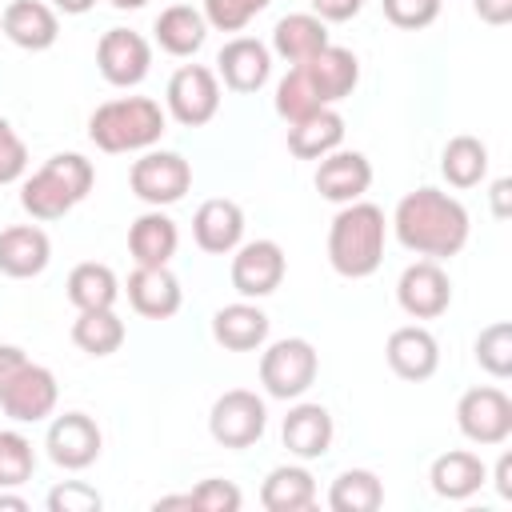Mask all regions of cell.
Here are the masks:
<instances>
[{
    "mask_svg": "<svg viewBox=\"0 0 512 512\" xmlns=\"http://www.w3.org/2000/svg\"><path fill=\"white\" fill-rule=\"evenodd\" d=\"M472 8H476V16H480L484 24H492V28H504V24L512 20V0H472Z\"/></svg>",
    "mask_w": 512,
    "mask_h": 512,
    "instance_id": "45",
    "label": "cell"
},
{
    "mask_svg": "<svg viewBox=\"0 0 512 512\" xmlns=\"http://www.w3.org/2000/svg\"><path fill=\"white\" fill-rule=\"evenodd\" d=\"M316 368H320L316 348L304 336H284V340L264 348V356H260V384L276 400H296V396H304L312 388Z\"/></svg>",
    "mask_w": 512,
    "mask_h": 512,
    "instance_id": "4",
    "label": "cell"
},
{
    "mask_svg": "<svg viewBox=\"0 0 512 512\" xmlns=\"http://www.w3.org/2000/svg\"><path fill=\"white\" fill-rule=\"evenodd\" d=\"M152 512H192V496L184 492V496H160L156 504H152Z\"/></svg>",
    "mask_w": 512,
    "mask_h": 512,
    "instance_id": "49",
    "label": "cell"
},
{
    "mask_svg": "<svg viewBox=\"0 0 512 512\" xmlns=\"http://www.w3.org/2000/svg\"><path fill=\"white\" fill-rule=\"evenodd\" d=\"M272 0H204V20L220 32H240L252 16H260Z\"/></svg>",
    "mask_w": 512,
    "mask_h": 512,
    "instance_id": "39",
    "label": "cell"
},
{
    "mask_svg": "<svg viewBox=\"0 0 512 512\" xmlns=\"http://www.w3.org/2000/svg\"><path fill=\"white\" fill-rule=\"evenodd\" d=\"M56 376L44 364H24L4 388H0V408L12 420H44L56 408Z\"/></svg>",
    "mask_w": 512,
    "mask_h": 512,
    "instance_id": "14",
    "label": "cell"
},
{
    "mask_svg": "<svg viewBox=\"0 0 512 512\" xmlns=\"http://www.w3.org/2000/svg\"><path fill=\"white\" fill-rule=\"evenodd\" d=\"M340 140H344V116L332 104L288 124V152L296 160H320V156L336 152Z\"/></svg>",
    "mask_w": 512,
    "mask_h": 512,
    "instance_id": "21",
    "label": "cell"
},
{
    "mask_svg": "<svg viewBox=\"0 0 512 512\" xmlns=\"http://www.w3.org/2000/svg\"><path fill=\"white\" fill-rule=\"evenodd\" d=\"M328 504H332V512H376L384 504V484L368 468H348L332 480Z\"/></svg>",
    "mask_w": 512,
    "mask_h": 512,
    "instance_id": "33",
    "label": "cell"
},
{
    "mask_svg": "<svg viewBox=\"0 0 512 512\" xmlns=\"http://www.w3.org/2000/svg\"><path fill=\"white\" fill-rule=\"evenodd\" d=\"M280 436H284V448L300 460L324 456L332 444V412L324 404H296V408H288Z\"/></svg>",
    "mask_w": 512,
    "mask_h": 512,
    "instance_id": "23",
    "label": "cell"
},
{
    "mask_svg": "<svg viewBox=\"0 0 512 512\" xmlns=\"http://www.w3.org/2000/svg\"><path fill=\"white\" fill-rule=\"evenodd\" d=\"M188 496H192V512H236L240 508V488L220 476L200 480Z\"/></svg>",
    "mask_w": 512,
    "mask_h": 512,
    "instance_id": "40",
    "label": "cell"
},
{
    "mask_svg": "<svg viewBox=\"0 0 512 512\" xmlns=\"http://www.w3.org/2000/svg\"><path fill=\"white\" fill-rule=\"evenodd\" d=\"M112 4H116V8H144L148 0H112Z\"/></svg>",
    "mask_w": 512,
    "mask_h": 512,
    "instance_id": "52",
    "label": "cell"
},
{
    "mask_svg": "<svg viewBox=\"0 0 512 512\" xmlns=\"http://www.w3.org/2000/svg\"><path fill=\"white\" fill-rule=\"evenodd\" d=\"M456 424L472 444H504L512 436V400L496 384L468 388L456 404Z\"/></svg>",
    "mask_w": 512,
    "mask_h": 512,
    "instance_id": "7",
    "label": "cell"
},
{
    "mask_svg": "<svg viewBox=\"0 0 512 512\" xmlns=\"http://www.w3.org/2000/svg\"><path fill=\"white\" fill-rule=\"evenodd\" d=\"M72 344L88 356H112L124 344V320L112 308H84L72 320Z\"/></svg>",
    "mask_w": 512,
    "mask_h": 512,
    "instance_id": "32",
    "label": "cell"
},
{
    "mask_svg": "<svg viewBox=\"0 0 512 512\" xmlns=\"http://www.w3.org/2000/svg\"><path fill=\"white\" fill-rule=\"evenodd\" d=\"M396 300L412 320H436L452 304V280L440 268V260H416L396 280Z\"/></svg>",
    "mask_w": 512,
    "mask_h": 512,
    "instance_id": "10",
    "label": "cell"
},
{
    "mask_svg": "<svg viewBox=\"0 0 512 512\" xmlns=\"http://www.w3.org/2000/svg\"><path fill=\"white\" fill-rule=\"evenodd\" d=\"M32 472H36L32 440L12 428H0V488H20L24 480H32Z\"/></svg>",
    "mask_w": 512,
    "mask_h": 512,
    "instance_id": "36",
    "label": "cell"
},
{
    "mask_svg": "<svg viewBox=\"0 0 512 512\" xmlns=\"http://www.w3.org/2000/svg\"><path fill=\"white\" fill-rule=\"evenodd\" d=\"M8 132H16V128H12V124H8V120H4V116H0V140H4V136H8Z\"/></svg>",
    "mask_w": 512,
    "mask_h": 512,
    "instance_id": "53",
    "label": "cell"
},
{
    "mask_svg": "<svg viewBox=\"0 0 512 512\" xmlns=\"http://www.w3.org/2000/svg\"><path fill=\"white\" fill-rule=\"evenodd\" d=\"M20 204H24V212H28L32 220H60L76 200H72V192H68L48 168H40V172H32V176L20 184Z\"/></svg>",
    "mask_w": 512,
    "mask_h": 512,
    "instance_id": "34",
    "label": "cell"
},
{
    "mask_svg": "<svg viewBox=\"0 0 512 512\" xmlns=\"http://www.w3.org/2000/svg\"><path fill=\"white\" fill-rule=\"evenodd\" d=\"M100 492L84 480H64L48 492V512H100Z\"/></svg>",
    "mask_w": 512,
    "mask_h": 512,
    "instance_id": "42",
    "label": "cell"
},
{
    "mask_svg": "<svg viewBox=\"0 0 512 512\" xmlns=\"http://www.w3.org/2000/svg\"><path fill=\"white\" fill-rule=\"evenodd\" d=\"M264 424H268V408L248 388H228L224 396H216V404L208 412V432L224 448H248V444H256L264 436Z\"/></svg>",
    "mask_w": 512,
    "mask_h": 512,
    "instance_id": "5",
    "label": "cell"
},
{
    "mask_svg": "<svg viewBox=\"0 0 512 512\" xmlns=\"http://www.w3.org/2000/svg\"><path fill=\"white\" fill-rule=\"evenodd\" d=\"M288 272V260H284V248L276 240H248V244H236V256H232V288L244 296V300H260L268 292L280 288Z\"/></svg>",
    "mask_w": 512,
    "mask_h": 512,
    "instance_id": "11",
    "label": "cell"
},
{
    "mask_svg": "<svg viewBox=\"0 0 512 512\" xmlns=\"http://www.w3.org/2000/svg\"><path fill=\"white\" fill-rule=\"evenodd\" d=\"M364 8V0H312V16H320L324 24H344Z\"/></svg>",
    "mask_w": 512,
    "mask_h": 512,
    "instance_id": "44",
    "label": "cell"
},
{
    "mask_svg": "<svg viewBox=\"0 0 512 512\" xmlns=\"http://www.w3.org/2000/svg\"><path fill=\"white\" fill-rule=\"evenodd\" d=\"M24 168H28V148H24V140H20L16 132H8V136L0 140V184L20 180Z\"/></svg>",
    "mask_w": 512,
    "mask_h": 512,
    "instance_id": "43",
    "label": "cell"
},
{
    "mask_svg": "<svg viewBox=\"0 0 512 512\" xmlns=\"http://www.w3.org/2000/svg\"><path fill=\"white\" fill-rule=\"evenodd\" d=\"M52 260V240L36 224H12L0 228V272L12 280H32L48 268Z\"/></svg>",
    "mask_w": 512,
    "mask_h": 512,
    "instance_id": "18",
    "label": "cell"
},
{
    "mask_svg": "<svg viewBox=\"0 0 512 512\" xmlns=\"http://www.w3.org/2000/svg\"><path fill=\"white\" fill-rule=\"evenodd\" d=\"M28 364V356H24V348H16V344H0V388L20 372Z\"/></svg>",
    "mask_w": 512,
    "mask_h": 512,
    "instance_id": "46",
    "label": "cell"
},
{
    "mask_svg": "<svg viewBox=\"0 0 512 512\" xmlns=\"http://www.w3.org/2000/svg\"><path fill=\"white\" fill-rule=\"evenodd\" d=\"M508 200H512V180H508V176H500V180L492 184V212H496L500 220L512 212V204H508Z\"/></svg>",
    "mask_w": 512,
    "mask_h": 512,
    "instance_id": "47",
    "label": "cell"
},
{
    "mask_svg": "<svg viewBox=\"0 0 512 512\" xmlns=\"http://www.w3.org/2000/svg\"><path fill=\"white\" fill-rule=\"evenodd\" d=\"M384 260V212L368 200H352L332 216L328 228V264L348 276L364 280Z\"/></svg>",
    "mask_w": 512,
    "mask_h": 512,
    "instance_id": "2",
    "label": "cell"
},
{
    "mask_svg": "<svg viewBox=\"0 0 512 512\" xmlns=\"http://www.w3.org/2000/svg\"><path fill=\"white\" fill-rule=\"evenodd\" d=\"M312 184H316V192H320L324 200H332V204H352V200H360V196L368 192V184H372V164H368L364 152H340V148H336V152L320 156V168H316Z\"/></svg>",
    "mask_w": 512,
    "mask_h": 512,
    "instance_id": "15",
    "label": "cell"
},
{
    "mask_svg": "<svg viewBox=\"0 0 512 512\" xmlns=\"http://www.w3.org/2000/svg\"><path fill=\"white\" fill-rule=\"evenodd\" d=\"M152 32H156V44H160L168 56H192V52H200V44H204V36H208V20H204V12H196L192 4H168V8L156 16Z\"/></svg>",
    "mask_w": 512,
    "mask_h": 512,
    "instance_id": "27",
    "label": "cell"
},
{
    "mask_svg": "<svg viewBox=\"0 0 512 512\" xmlns=\"http://www.w3.org/2000/svg\"><path fill=\"white\" fill-rule=\"evenodd\" d=\"M96 0H52V8L56 12H68V16H80V12H88Z\"/></svg>",
    "mask_w": 512,
    "mask_h": 512,
    "instance_id": "50",
    "label": "cell"
},
{
    "mask_svg": "<svg viewBox=\"0 0 512 512\" xmlns=\"http://www.w3.org/2000/svg\"><path fill=\"white\" fill-rule=\"evenodd\" d=\"M428 480H432V492L444 496V500H464L472 496L484 480H488V468L476 452L468 448H452V452H440L428 468Z\"/></svg>",
    "mask_w": 512,
    "mask_h": 512,
    "instance_id": "25",
    "label": "cell"
},
{
    "mask_svg": "<svg viewBox=\"0 0 512 512\" xmlns=\"http://www.w3.org/2000/svg\"><path fill=\"white\" fill-rule=\"evenodd\" d=\"M0 32H4L16 48L44 52V48L56 44L60 20H56V8L44 4V0H12V4L0 12Z\"/></svg>",
    "mask_w": 512,
    "mask_h": 512,
    "instance_id": "17",
    "label": "cell"
},
{
    "mask_svg": "<svg viewBox=\"0 0 512 512\" xmlns=\"http://www.w3.org/2000/svg\"><path fill=\"white\" fill-rule=\"evenodd\" d=\"M128 304L148 320H168L180 312V280L168 264H136L128 276Z\"/></svg>",
    "mask_w": 512,
    "mask_h": 512,
    "instance_id": "19",
    "label": "cell"
},
{
    "mask_svg": "<svg viewBox=\"0 0 512 512\" xmlns=\"http://www.w3.org/2000/svg\"><path fill=\"white\" fill-rule=\"evenodd\" d=\"M316 108H328V104L320 100V92H316L308 68H304V64H292V68L284 72V80L276 84V112L292 124V120H300V116H308V112H316Z\"/></svg>",
    "mask_w": 512,
    "mask_h": 512,
    "instance_id": "35",
    "label": "cell"
},
{
    "mask_svg": "<svg viewBox=\"0 0 512 512\" xmlns=\"http://www.w3.org/2000/svg\"><path fill=\"white\" fill-rule=\"evenodd\" d=\"M216 76L232 92H260L272 76V52L256 36H232L216 52Z\"/></svg>",
    "mask_w": 512,
    "mask_h": 512,
    "instance_id": "13",
    "label": "cell"
},
{
    "mask_svg": "<svg viewBox=\"0 0 512 512\" xmlns=\"http://www.w3.org/2000/svg\"><path fill=\"white\" fill-rule=\"evenodd\" d=\"M96 68L112 88H136L152 68V44L132 28H108L96 44Z\"/></svg>",
    "mask_w": 512,
    "mask_h": 512,
    "instance_id": "9",
    "label": "cell"
},
{
    "mask_svg": "<svg viewBox=\"0 0 512 512\" xmlns=\"http://www.w3.org/2000/svg\"><path fill=\"white\" fill-rule=\"evenodd\" d=\"M304 68H308V76H312V84H316L324 104H336V100L352 96V88L360 84V60H356V52H348L340 44L320 48L312 60H304Z\"/></svg>",
    "mask_w": 512,
    "mask_h": 512,
    "instance_id": "24",
    "label": "cell"
},
{
    "mask_svg": "<svg viewBox=\"0 0 512 512\" xmlns=\"http://www.w3.org/2000/svg\"><path fill=\"white\" fill-rule=\"evenodd\" d=\"M180 244V232H176V220L164 216L160 208L152 212H140L128 228V252L136 264H168L172 252Z\"/></svg>",
    "mask_w": 512,
    "mask_h": 512,
    "instance_id": "26",
    "label": "cell"
},
{
    "mask_svg": "<svg viewBox=\"0 0 512 512\" xmlns=\"http://www.w3.org/2000/svg\"><path fill=\"white\" fill-rule=\"evenodd\" d=\"M168 112L184 128H200L220 108V76L204 64H180L168 80Z\"/></svg>",
    "mask_w": 512,
    "mask_h": 512,
    "instance_id": "6",
    "label": "cell"
},
{
    "mask_svg": "<svg viewBox=\"0 0 512 512\" xmlns=\"http://www.w3.org/2000/svg\"><path fill=\"white\" fill-rule=\"evenodd\" d=\"M120 296V280L108 264L100 260H84L68 272V300L84 312V308H112Z\"/></svg>",
    "mask_w": 512,
    "mask_h": 512,
    "instance_id": "31",
    "label": "cell"
},
{
    "mask_svg": "<svg viewBox=\"0 0 512 512\" xmlns=\"http://www.w3.org/2000/svg\"><path fill=\"white\" fill-rule=\"evenodd\" d=\"M128 184L144 204L164 208V204L184 200V192L192 188V168H188V160L180 152H144L132 164Z\"/></svg>",
    "mask_w": 512,
    "mask_h": 512,
    "instance_id": "8",
    "label": "cell"
},
{
    "mask_svg": "<svg viewBox=\"0 0 512 512\" xmlns=\"http://www.w3.org/2000/svg\"><path fill=\"white\" fill-rule=\"evenodd\" d=\"M192 240L212 252V256H224V252H236V244L244 240V212L236 200H224V196H212L196 208L192 216Z\"/></svg>",
    "mask_w": 512,
    "mask_h": 512,
    "instance_id": "20",
    "label": "cell"
},
{
    "mask_svg": "<svg viewBox=\"0 0 512 512\" xmlns=\"http://www.w3.org/2000/svg\"><path fill=\"white\" fill-rule=\"evenodd\" d=\"M476 364L496 380L512 376V324L508 320H496L476 336Z\"/></svg>",
    "mask_w": 512,
    "mask_h": 512,
    "instance_id": "37",
    "label": "cell"
},
{
    "mask_svg": "<svg viewBox=\"0 0 512 512\" xmlns=\"http://www.w3.org/2000/svg\"><path fill=\"white\" fill-rule=\"evenodd\" d=\"M164 132V112L152 96H120L104 100L88 116V136L100 152H140L152 148Z\"/></svg>",
    "mask_w": 512,
    "mask_h": 512,
    "instance_id": "3",
    "label": "cell"
},
{
    "mask_svg": "<svg viewBox=\"0 0 512 512\" xmlns=\"http://www.w3.org/2000/svg\"><path fill=\"white\" fill-rule=\"evenodd\" d=\"M492 480H496V492H500L504 500H512V456H508V452L496 460V472H492Z\"/></svg>",
    "mask_w": 512,
    "mask_h": 512,
    "instance_id": "48",
    "label": "cell"
},
{
    "mask_svg": "<svg viewBox=\"0 0 512 512\" xmlns=\"http://www.w3.org/2000/svg\"><path fill=\"white\" fill-rule=\"evenodd\" d=\"M440 172L452 188H476L488 176V144L480 136H452L440 152Z\"/></svg>",
    "mask_w": 512,
    "mask_h": 512,
    "instance_id": "30",
    "label": "cell"
},
{
    "mask_svg": "<svg viewBox=\"0 0 512 512\" xmlns=\"http://www.w3.org/2000/svg\"><path fill=\"white\" fill-rule=\"evenodd\" d=\"M272 48H276L288 64H304V60H312L320 48H328V28H324V20L312 16V12L280 16L276 28H272Z\"/></svg>",
    "mask_w": 512,
    "mask_h": 512,
    "instance_id": "28",
    "label": "cell"
},
{
    "mask_svg": "<svg viewBox=\"0 0 512 512\" xmlns=\"http://www.w3.org/2000/svg\"><path fill=\"white\" fill-rule=\"evenodd\" d=\"M212 336L220 348L228 352H252L268 340V316L264 308H256L252 300H236V304H224L216 316H212Z\"/></svg>",
    "mask_w": 512,
    "mask_h": 512,
    "instance_id": "22",
    "label": "cell"
},
{
    "mask_svg": "<svg viewBox=\"0 0 512 512\" xmlns=\"http://www.w3.org/2000/svg\"><path fill=\"white\" fill-rule=\"evenodd\" d=\"M0 512H28V500H24V496H8V492H0Z\"/></svg>",
    "mask_w": 512,
    "mask_h": 512,
    "instance_id": "51",
    "label": "cell"
},
{
    "mask_svg": "<svg viewBox=\"0 0 512 512\" xmlns=\"http://www.w3.org/2000/svg\"><path fill=\"white\" fill-rule=\"evenodd\" d=\"M316 500V480L300 464H280L260 484V504L268 512H304Z\"/></svg>",
    "mask_w": 512,
    "mask_h": 512,
    "instance_id": "29",
    "label": "cell"
},
{
    "mask_svg": "<svg viewBox=\"0 0 512 512\" xmlns=\"http://www.w3.org/2000/svg\"><path fill=\"white\" fill-rule=\"evenodd\" d=\"M392 224H396V240L428 260L456 256L468 244V208L440 188H416L400 196Z\"/></svg>",
    "mask_w": 512,
    "mask_h": 512,
    "instance_id": "1",
    "label": "cell"
},
{
    "mask_svg": "<svg viewBox=\"0 0 512 512\" xmlns=\"http://www.w3.org/2000/svg\"><path fill=\"white\" fill-rule=\"evenodd\" d=\"M44 448H48L52 464H60L68 472H80V468L96 464V456L104 448V436H100V424L88 412H64L48 424Z\"/></svg>",
    "mask_w": 512,
    "mask_h": 512,
    "instance_id": "12",
    "label": "cell"
},
{
    "mask_svg": "<svg viewBox=\"0 0 512 512\" xmlns=\"http://www.w3.org/2000/svg\"><path fill=\"white\" fill-rule=\"evenodd\" d=\"M384 356H388V368H392L400 380L420 384V380H428V376L436 372V364H440V344H436V336H432L428 328L404 324V328H396V332L388 336Z\"/></svg>",
    "mask_w": 512,
    "mask_h": 512,
    "instance_id": "16",
    "label": "cell"
},
{
    "mask_svg": "<svg viewBox=\"0 0 512 512\" xmlns=\"http://www.w3.org/2000/svg\"><path fill=\"white\" fill-rule=\"evenodd\" d=\"M388 24L404 28V32H416V28H428L436 16H440V0H380Z\"/></svg>",
    "mask_w": 512,
    "mask_h": 512,
    "instance_id": "41",
    "label": "cell"
},
{
    "mask_svg": "<svg viewBox=\"0 0 512 512\" xmlns=\"http://www.w3.org/2000/svg\"><path fill=\"white\" fill-rule=\"evenodd\" d=\"M44 168L72 192V200L80 204L88 192H92V180H96V172H92V160H84L80 152H56V156H48L44 160Z\"/></svg>",
    "mask_w": 512,
    "mask_h": 512,
    "instance_id": "38",
    "label": "cell"
}]
</instances>
